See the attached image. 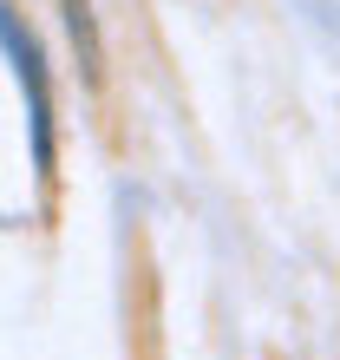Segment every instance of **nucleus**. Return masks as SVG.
<instances>
[{
	"instance_id": "obj_1",
	"label": "nucleus",
	"mask_w": 340,
	"mask_h": 360,
	"mask_svg": "<svg viewBox=\"0 0 340 360\" xmlns=\"http://www.w3.org/2000/svg\"><path fill=\"white\" fill-rule=\"evenodd\" d=\"M59 13H66V39H72V53H79V72H85V86H98V79H105V46H98L92 0H59Z\"/></svg>"
}]
</instances>
